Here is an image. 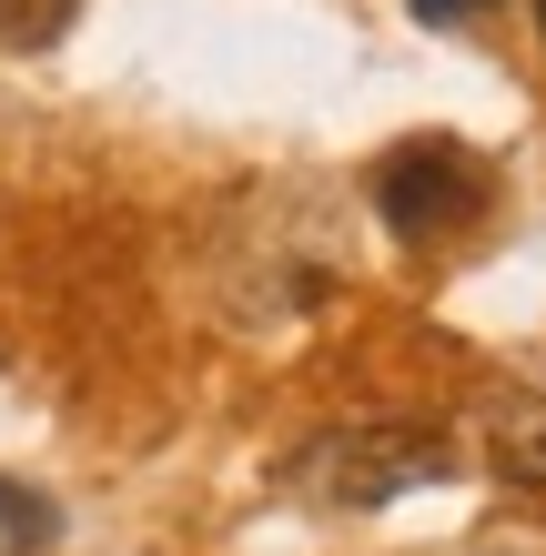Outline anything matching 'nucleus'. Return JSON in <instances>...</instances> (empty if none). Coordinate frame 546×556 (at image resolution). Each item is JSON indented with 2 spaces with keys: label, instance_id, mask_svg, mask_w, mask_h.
Masks as SVG:
<instances>
[{
  "label": "nucleus",
  "instance_id": "nucleus-4",
  "mask_svg": "<svg viewBox=\"0 0 546 556\" xmlns=\"http://www.w3.org/2000/svg\"><path fill=\"white\" fill-rule=\"evenodd\" d=\"M72 11L81 0H0V41L11 51H51L61 30H72Z\"/></svg>",
  "mask_w": 546,
  "mask_h": 556
},
{
  "label": "nucleus",
  "instance_id": "nucleus-3",
  "mask_svg": "<svg viewBox=\"0 0 546 556\" xmlns=\"http://www.w3.org/2000/svg\"><path fill=\"white\" fill-rule=\"evenodd\" d=\"M486 455H496V476H506V485H546V395H506V405H496Z\"/></svg>",
  "mask_w": 546,
  "mask_h": 556
},
{
  "label": "nucleus",
  "instance_id": "nucleus-5",
  "mask_svg": "<svg viewBox=\"0 0 546 556\" xmlns=\"http://www.w3.org/2000/svg\"><path fill=\"white\" fill-rule=\"evenodd\" d=\"M0 516H11V546H41L51 536V506L30 496V485H11V476H0Z\"/></svg>",
  "mask_w": 546,
  "mask_h": 556
},
{
  "label": "nucleus",
  "instance_id": "nucleus-1",
  "mask_svg": "<svg viewBox=\"0 0 546 556\" xmlns=\"http://www.w3.org/2000/svg\"><path fill=\"white\" fill-rule=\"evenodd\" d=\"M456 476V445L435 435V425H325L294 466H283V485L334 516H365V506H395L415 496V485H445Z\"/></svg>",
  "mask_w": 546,
  "mask_h": 556
},
{
  "label": "nucleus",
  "instance_id": "nucleus-6",
  "mask_svg": "<svg viewBox=\"0 0 546 556\" xmlns=\"http://www.w3.org/2000/svg\"><path fill=\"white\" fill-rule=\"evenodd\" d=\"M405 11H415V21H435V30H445V21H475V11H486V0H405Z\"/></svg>",
  "mask_w": 546,
  "mask_h": 556
},
{
  "label": "nucleus",
  "instance_id": "nucleus-2",
  "mask_svg": "<svg viewBox=\"0 0 546 556\" xmlns=\"http://www.w3.org/2000/svg\"><path fill=\"white\" fill-rule=\"evenodd\" d=\"M475 203H486V162H475L466 142H395L374 162V213L395 243H435L456 233V223H475Z\"/></svg>",
  "mask_w": 546,
  "mask_h": 556
},
{
  "label": "nucleus",
  "instance_id": "nucleus-7",
  "mask_svg": "<svg viewBox=\"0 0 546 556\" xmlns=\"http://www.w3.org/2000/svg\"><path fill=\"white\" fill-rule=\"evenodd\" d=\"M536 30H546V0H536Z\"/></svg>",
  "mask_w": 546,
  "mask_h": 556
}]
</instances>
